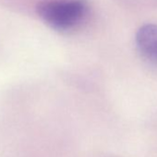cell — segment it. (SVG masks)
<instances>
[{
    "mask_svg": "<svg viewBox=\"0 0 157 157\" xmlns=\"http://www.w3.org/2000/svg\"><path fill=\"white\" fill-rule=\"evenodd\" d=\"M136 44L144 57L157 62V25L146 24L140 27L136 34Z\"/></svg>",
    "mask_w": 157,
    "mask_h": 157,
    "instance_id": "2",
    "label": "cell"
},
{
    "mask_svg": "<svg viewBox=\"0 0 157 157\" xmlns=\"http://www.w3.org/2000/svg\"><path fill=\"white\" fill-rule=\"evenodd\" d=\"M36 12L51 28L67 31L82 21L87 13V4L84 0H42Z\"/></svg>",
    "mask_w": 157,
    "mask_h": 157,
    "instance_id": "1",
    "label": "cell"
}]
</instances>
